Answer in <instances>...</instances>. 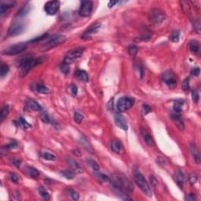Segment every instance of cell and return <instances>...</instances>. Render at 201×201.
Here are the masks:
<instances>
[{"label":"cell","mask_w":201,"mask_h":201,"mask_svg":"<svg viewBox=\"0 0 201 201\" xmlns=\"http://www.w3.org/2000/svg\"><path fill=\"white\" fill-rule=\"evenodd\" d=\"M43 61L42 58H35L29 54L22 56L18 60V66L21 68V75L22 76H26L27 73L36 65Z\"/></svg>","instance_id":"6da1fadb"},{"label":"cell","mask_w":201,"mask_h":201,"mask_svg":"<svg viewBox=\"0 0 201 201\" xmlns=\"http://www.w3.org/2000/svg\"><path fill=\"white\" fill-rule=\"evenodd\" d=\"M134 178L136 184L138 185V186L140 188L141 191L143 192L147 196L151 197L153 195V192H152V189H151L149 185L143 176V175L137 170L134 174Z\"/></svg>","instance_id":"7a4b0ae2"},{"label":"cell","mask_w":201,"mask_h":201,"mask_svg":"<svg viewBox=\"0 0 201 201\" xmlns=\"http://www.w3.org/2000/svg\"><path fill=\"white\" fill-rule=\"evenodd\" d=\"M109 182H110L111 188L113 189V191L114 192V193L115 195H117L120 199L124 200H131V198L127 195L126 191H125L124 189L121 185L117 177H110Z\"/></svg>","instance_id":"3957f363"},{"label":"cell","mask_w":201,"mask_h":201,"mask_svg":"<svg viewBox=\"0 0 201 201\" xmlns=\"http://www.w3.org/2000/svg\"><path fill=\"white\" fill-rule=\"evenodd\" d=\"M148 19L152 24L155 25H160L165 21L166 15L160 9L154 8L148 13Z\"/></svg>","instance_id":"277c9868"},{"label":"cell","mask_w":201,"mask_h":201,"mask_svg":"<svg viewBox=\"0 0 201 201\" xmlns=\"http://www.w3.org/2000/svg\"><path fill=\"white\" fill-rule=\"evenodd\" d=\"M66 39H67L66 36H63V35H58V36H53L52 38H50L43 46V47L41 48V51H46V50H49L50 49L56 47V46L62 44L63 43H65Z\"/></svg>","instance_id":"5b68a950"},{"label":"cell","mask_w":201,"mask_h":201,"mask_svg":"<svg viewBox=\"0 0 201 201\" xmlns=\"http://www.w3.org/2000/svg\"><path fill=\"white\" fill-rule=\"evenodd\" d=\"M27 46H28V43H17L15 45L10 46L9 47L4 49L2 53H3V54L9 56L17 55V54L23 52L24 50H26Z\"/></svg>","instance_id":"8992f818"},{"label":"cell","mask_w":201,"mask_h":201,"mask_svg":"<svg viewBox=\"0 0 201 201\" xmlns=\"http://www.w3.org/2000/svg\"><path fill=\"white\" fill-rule=\"evenodd\" d=\"M161 79L163 83H164L169 88L174 89L177 86V76L175 72L170 70L163 72L161 76Z\"/></svg>","instance_id":"52a82bcc"},{"label":"cell","mask_w":201,"mask_h":201,"mask_svg":"<svg viewBox=\"0 0 201 201\" xmlns=\"http://www.w3.org/2000/svg\"><path fill=\"white\" fill-rule=\"evenodd\" d=\"M134 105V98H129V97H122L118 100L117 103H116V108L119 112L123 113V112H126L130 108H131Z\"/></svg>","instance_id":"ba28073f"},{"label":"cell","mask_w":201,"mask_h":201,"mask_svg":"<svg viewBox=\"0 0 201 201\" xmlns=\"http://www.w3.org/2000/svg\"><path fill=\"white\" fill-rule=\"evenodd\" d=\"M84 52V48L83 47H79L74 50H72L68 51L67 54L65 55L64 61L68 64H71V63L74 62L75 61L78 60L79 58H80L83 55V53Z\"/></svg>","instance_id":"9c48e42d"},{"label":"cell","mask_w":201,"mask_h":201,"mask_svg":"<svg viewBox=\"0 0 201 201\" xmlns=\"http://www.w3.org/2000/svg\"><path fill=\"white\" fill-rule=\"evenodd\" d=\"M92 11H93V3L89 0L82 1L80 3L79 14L83 17H88L91 15Z\"/></svg>","instance_id":"30bf717a"},{"label":"cell","mask_w":201,"mask_h":201,"mask_svg":"<svg viewBox=\"0 0 201 201\" xmlns=\"http://www.w3.org/2000/svg\"><path fill=\"white\" fill-rule=\"evenodd\" d=\"M60 6L61 3L59 1H50V2H47L46 3L44 10L48 15L53 16L59 10Z\"/></svg>","instance_id":"8fae6325"},{"label":"cell","mask_w":201,"mask_h":201,"mask_svg":"<svg viewBox=\"0 0 201 201\" xmlns=\"http://www.w3.org/2000/svg\"><path fill=\"white\" fill-rule=\"evenodd\" d=\"M117 177L125 191L127 192H134V185L132 184V182L126 176H124V175H119V176H117Z\"/></svg>","instance_id":"7c38bea8"},{"label":"cell","mask_w":201,"mask_h":201,"mask_svg":"<svg viewBox=\"0 0 201 201\" xmlns=\"http://www.w3.org/2000/svg\"><path fill=\"white\" fill-rule=\"evenodd\" d=\"M114 120H115V123L119 128L123 130L127 131L128 130V126H127V120L125 119L123 115H122L120 113H115L114 115Z\"/></svg>","instance_id":"4fadbf2b"},{"label":"cell","mask_w":201,"mask_h":201,"mask_svg":"<svg viewBox=\"0 0 201 201\" xmlns=\"http://www.w3.org/2000/svg\"><path fill=\"white\" fill-rule=\"evenodd\" d=\"M101 27V24L99 23V22H96V23H93V24H91V26L89 27L88 29H86L85 32L83 33L82 38H88L91 35H93V34H96L97 32H98V31L100 30Z\"/></svg>","instance_id":"5bb4252c"},{"label":"cell","mask_w":201,"mask_h":201,"mask_svg":"<svg viewBox=\"0 0 201 201\" xmlns=\"http://www.w3.org/2000/svg\"><path fill=\"white\" fill-rule=\"evenodd\" d=\"M24 29V27L23 24H20V23H15L10 27V29L8 30V33L11 36H18L23 32Z\"/></svg>","instance_id":"9a60e30c"},{"label":"cell","mask_w":201,"mask_h":201,"mask_svg":"<svg viewBox=\"0 0 201 201\" xmlns=\"http://www.w3.org/2000/svg\"><path fill=\"white\" fill-rule=\"evenodd\" d=\"M171 120L174 122L176 127L178 128V129L181 130V131H183L185 130V123L182 120V118L181 117V115L177 113H175L174 115H171Z\"/></svg>","instance_id":"2e32d148"},{"label":"cell","mask_w":201,"mask_h":201,"mask_svg":"<svg viewBox=\"0 0 201 201\" xmlns=\"http://www.w3.org/2000/svg\"><path fill=\"white\" fill-rule=\"evenodd\" d=\"M141 134L142 135V138H143L144 141H145V143L148 145V146L150 147H153L155 145V141H154V139L153 138V137L151 136V134L148 133L146 130L145 129H141Z\"/></svg>","instance_id":"e0dca14e"},{"label":"cell","mask_w":201,"mask_h":201,"mask_svg":"<svg viewBox=\"0 0 201 201\" xmlns=\"http://www.w3.org/2000/svg\"><path fill=\"white\" fill-rule=\"evenodd\" d=\"M175 182L177 183V186L179 187L180 189H183L185 184V176L184 174L180 170H177L175 173Z\"/></svg>","instance_id":"ac0fdd59"},{"label":"cell","mask_w":201,"mask_h":201,"mask_svg":"<svg viewBox=\"0 0 201 201\" xmlns=\"http://www.w3.org/2000/svg\"><path fill=\"white\" fill-rule=\"evenodd\" d=\"M190 151H191L192 156L193 157L195 162L197 164H200V150H199L198 147L196 145L192 144L190 145Z\"/></svg>","instance_id":"d6986e66"},{"label":"cell","mask_w":201,"mask_h":201,"mask_svg":"<svg viewBox=\"0 0 201 201\" xmlns=\"http://www.w3.org/2000/svg\"><path fill=\"white\" fill-rule=\"evenodd\" d=\"M66 161H67V163L68 164L70 168H71V170H73L75 173L80 174L82 172V168L79 167V165L77 163V162H76V160H74L73 159L67 158Z\"/></svg>","instance_id":"ffe728a7"},{"label":"cell","mask_w":201,"mask_h":201,"mask_svg":"<svg viewBox=\"0 0 201 201\" xmlns=\"http://www.w3.org/2000/svg\"><path fill=\"white\" fill-rule=\"evenodd\" d=\"M26 106L29 108V109L36 111V112H40V111L42 110V107H41L40 105H39L37 101L33 100V99H31V100L28 101L26 103Z\"/></svg>","instance_id":"44dd1931"},{"label":"cell","mask_w":201,"mask_h":201,"mask_svg":"<svg viewBox=\"0 0 201 201\" xmlns=\"http://www.w3.org/2000/svg\"><path fill=\"white\" fill-rule=\"evenodd\" d=\"M75 76L80 81L84 82V83H87L89 81L88 74L83 70H76L75 72Z\"/></svg>","instance_id":"7402d4cb"},{"label":"cell","mask_w":201,"mask_h":201,"mask_svg":"<svg viewBox=\"0 0 201 201\" xmlns=\"http://www.w3.org/2000/svg\"><path fill=\"white\" fill-rule=\"evenodd\" d=\"M189 48L192 53L197 54L200 51V43L197 40H191L189 43Z\"/></svg>","instance_id":"603a6c76"},{"label":"cell","mask_w":201,"mask_h":201,"mask_svg":"<svg viewBox=\"0 0 201 201\" xmlns=\"http://www.w3.org/2000/svg\"><path fill=\"white\" fill-rule=\"evenodd\" d=\"M111 149L113 153L119 154L122 150V144L117 139H114L111 143Z\"/></svg>","instance_id":"cb8c5ba5"},{"label":"cell","mask_w":201,"mask_h":201,"mask_svg":"<svg viewBox=\"0 0 201 201\" xmlns=\"http://www.w3.org/2000/svg\"><path fill=\"white\" fill-rule=\"evenodd\" d=\"M14 4L15 3H12V2H7V3H1V6H0V14H4L5 13H6V11H8V10H10L11 8L14 7Z\"/></svg>","instance_id":"d4e9b609"},{"label":"cell","mask_w":201,"mask_h":201,"mask_svg":"<svg viewBox=\"0 0 201 201\" xmlns=\"http://www.w3.org/2000/svg\"><path fill=\"white\" fill-rule=\"evenodd\" d=\"M15 123H16L17 126H18L19 127H21V128L24 130L29 129V128H30V127H31V125L29 124V123L27 122L26 120L22 117H20L19 119H17V120L15 121Z\"/></svg>","instance_id":"484cf974"},{"label":"cell","mask_w":201,"mask_h":201,"mask_svg":"<svg viewBox=\"0 0 201 201\" xmlns=\"http://www.w3.org/2000/svg\"><path fill=\"white\" fill-rule=\"evenodd\" d=\"M25 170H26L27 174L31 177L36 178V177H38L39 176V171L36 168H33V167L28 166V167L25 168Z\"/></svg>","instance_id":"4316f807"},{"label":"cell","mask_w":201,"mask_h":201,"mask_svg":"<svg viewBox=\"0 0 201 201\" xmlns=\"http://www.w3.org/2000/svg\"><path fill=\"white\" fill-rule=\"evenodd\" d=\"M184 105V100H176L174 102V110L176 113H181L182 110V106Z\"/></svg>","instance_id":"83f0119b"},{"label":"cell","mask_w":201,"mask_h":201,"mask_svg":"<svg viewBox=\"0 0 201 201\" xmlns=\"http://www.w3.org/2000/svg\"><path fill=\"white\" fill-rule=\"evenodd\" d=\"M94 177H95L98 181L103 182H109V179H110V177H108V175H105L103 173H95V174H94Z\"/></svg>","instance_id":"f1b7e54d"},{"label":"cell","mask_w":201,"mask_h":201,"mask_svg":"<svg viewBox=\"0 0 201 201\" xmlns=\"http://www.w3.org/2000/svg\"><path fill=\"white\" fill-rule=\"evenodd\" d=\"M60 70L63 74L67 76L70 72V65L68 64V63L65 62V61H63L60 65Z\"/></svg>","instance_id":"f546056e"},{"label":"cell","mask_w":201,"mask_h":201,"mask_svg":"<svg viewBox=\"0 0 201 201\" xmlns=\"http://www.w3.org/2000/svg\"><path fill=\"white\" fill-rule=\"evenodd\" d=\"M61 175L67 179H72L75 177V172L72 170H65L61 171Z\"/></svg>","instance_id":"4dcf8cb0"},{"label":"cell","mask_w":201,"mask_h":201,"mask_svg":"<svg viewBox=\"0 0 201 201\" xmlns=\"http://www.w3.org/2000/svg\"><path fill=\"white\" fill-rule=\"evenodd\" d=\"M86 162L88 163V165L90 166L94 171H96V172H98V171H99V170H100V167H99V165H98V163H97L96 161H94L93 160L89 159V160H86Z\"/></svg>","instance_id":"1f68e13d"},{"label":"cell","mask_w":201,"mask_h":201,"mask_svg":"<svg viewBox=\"0 0 201 201\" xmlns=\"http://www.w3.org/2000/svg\"><path fill=\"white\" fill-rule=\"evenodd\" d=\"M38 190V193H39V195H40V196L42 198L46 200H48L50 199V194H49V192H48L44 188H43V187H39Z\"/></svg>","instance_id":"d6a6232c"},{"label":"cell","mask_w":201,"mask_h":201,"mask_svg":"<svg viewBox=\"0 0 201 201\" xmlns=\"http://www.w3.org/2000/svg\"><path fill=\"white\" fill-rule=\"evenodd\" d=\"M180 38V32L179 31H174L171 32L170 36V39L172 41L173 43H177L179 41Z\"/></svg>","instance_id":"836d02e7"},{"label":"cell","mask_w":201,"mask_h":201,"mask_svg":"<svg viewBox=\"0 0 201 201\" xmlns=\"http://www.w3.org/2000/svg\"><path fill=\"white\" fill-rule=\"evenodd\" d=\"M9 71H10L9 66L3 64V65H1V67H0V76H1V77L3 78L4 76H6L7 75L8 72H9Z\"/></svg>","instance_id":"e575fe53"},{"label":"cell","mask_w":201,"mask_h":201,"mask_svg":"<svg viewBox=\"0 0 201 201\" xmlns=\"http://www.w3.org/2000/svg\"><path fill=\"white\" fill-rule=\"evenodd\" d=\"M138 52V48L136 46L130 45L128 47V53L131 57H135Z\"/></svg>","instance_id":"d590c367"},{"label":"cell","mask_w":201,"mask_h":201,"mask_svg":"<svg viewBox=\"0 0 201 201\" xmlns=\"http://www.w3.org/2000/svg\"><path fill=\"white\" fill-rule=\"evenodd\" d=\"M36 91H38V93H43V94H46L49 93V90L46 86L43 85V84H38L36 86Z\"/></svg>","instance_id":"8d00e7d4"},{"label":"cell","mask_w":201,"mask_h":201,"mask_svg":"<svg viewBox=\"0 0 201 201\" xmlns=\"http://www.w3.org/2000/svg\"><path fill=\"white\" fill-rule=\"evenodd\" d=\"M8 113H9V106L5 105L2 108L1 113H0V118H1V121H3L6 116H7Z\"/></svg>","instance_id":"74e56055"},{"label":"cell","mask_w":201,"mask_h":201,"mask_svg":"<svg viewBox=\"0 0 201 201\" xmlns=\"http://www.w3.org/2000/svg\"><path fill=\"white\" fill-rule=\"evenodd\" d=\"M84 120V116L83 114L81 113H78V112H76L74 114V121L78 124H80Z\"/></svg>","instance_id":"f35d334b"},{"label":"cell","mask_w":201,"mask_h":201,"mask_svg":"<svg viewBox=\"0 0 201 201\" xmlns=\"http://www.w3.org/2000/svg\"><path fill=\"white\" fill-rule=\"evenodd\" d=\"M40 116L41 120H43V122L46 123H52V120H50V117L46 112H43L41 113Z\"/></svg>","instance_id":"ab89813d"},{"label":"cell","mask_w":201,"mask_h":201,"mask_svg":"<svg viewBox=\"0 0 201 201\" xmlns=\"http://www.w3.org/2000/svg\"><path fill=\"white\" fill-rule=\"evenodd\" d=\"M43 158L44 159V160H46L54 161L56 160L57 157H56L53 154L50 153H44L43 154Z\"/></svg>","instance_id":"60d3db41"},{"label":"cell","mask_w":201,"mask_h":201,"mask_svg":"<svg viewBox=\"0 0 201 201\" xmlns=\"http://www.w3.org/2000/svg\"><path fill=\"white\" fill-rule=\"evenodd\" d=\"M182 88L184 91H188L189 90V88H190V84H189V77H187V78H185V79L183 80V82H182Z\"/></svg>","instance_id":"b9f144b4"},{"label":"cell","mask_w":201,"mask_h":201,"mask_svg":"<svg viewBox=\"0 0 201 201\" xmlns=\"http://www.w3.org/2000/svg\"><path fill=\"white\" fill-rule=\"evenodd\" d=\"M192 99L194 103H198L199 99H200V95L197 91H192Z\"/></svg>","instance_id":"7bdbcfd3"},{"label":"cell","mask_w":201,"mask_h":201,"mask_svg":"<svg viewBox=\"0 0 201 201\" xmlns=\"http://www.w3.org/2000/svg\"><path fill=\"white\" fill-rule=\"evenodd\" d=\"M152 111V108L148 105H142V109H141V113L144 115H146L148 113H149Z\"/></svg>","instance_id":"ee69618b"},{"label":"cell","mask_w":201,"mask_h":201,"mask_svg":"<svg viewBox=\"0 0 201 201\" xmlns=\"http://www.w3.org/2000/svg\"><path fill=\"white\" fill-rule=\"evenodd\" d=\"M189 182H190L192 185H194L196 182H197V180H198V177H197V175H196L195 173H192L191 175H189Z\"/></svg>","instance_id":"f6af8a7d"},{"label":"cell","mask_w":201,"mask_h":201,"mask_svg":"<svg viewBox=\"0 0 201 201\" xmlns=\"http://www.w3.org/2000/svg\"><path fill=\"white\" fill-rule=\"evenodd\" d=\"M193 26L195 31L198 34H200V22L199 20H195V21L193 22Z\"/></svg>","instance_id":"bcb514c9"},{"label":"cell","mask_w":201,"mask_h":201,"mask_svg":"<svg viewBox=\"0 0 201 201\" xmlns=\"http://www.w3.org/2000/svg\"><path fill=\"white\" fill-rule=\"evenodd\" d=\"M69 195L72 197V200H78L79 199V194L74 190H70Z\"/></svg>","instance_id":"7dc6e473"},{"label":"cell","mask_w":201,"mask_h":201,"mask_svg":"<svg viewBox=\"0 0 201 201\" xmlns=\"http://www.w3.org/2000/svg\"><path fill=\"white\" fill-rule=\"evenodd\" d=\"M69 90H70V92H71V93H72V95L73 96L77 95V93H78V88H77V86H76L75 84H71V85H70Z\"/></svg>","instance_id":"c3c4849f"},{"label":"cell","mask_w":201,"mask_h":201,"mask_svg":"<svg viewBox=\"0 0 201 201\" xmlns=\"http://www.w3.org/2000/svg\"><path fill=\"white\" fill-rule=\"evenodd\" d=\"M47 36V34H44V35H43V36H38V37H36V38H35L34 39H32V40H31L29 43H38V42H40L41 40H43V39H44V38H46V36Z\"/></svg>","instance_id":"681fc988"},{"label":"cell","mask_w":201,"mask_h":201,"mask_svg":"<svg viewBox=\"0 0 201 201\" xmlns=\"http://www.w3.org/2000/svg\"><path fill=\"white\" fill-rule=\"evenodd\" d=\"M196 200V195L193 193L188 194V195H186L185 197V200H186V201H195Z\"/></svg>","instance_id":"f907efd6"},{"label":"cell","mask_w":201,"mask_h":201,"mask_svg":"<svg viewBox=\"0 0 201 201\" xmlns=\"http://www.w3.org/2000/svg\"><path fill=\"white\" fill-rule=\"evenodd\" d=\"M10 180H11L13 182H14V183H17L18 181H19V177H18L17 175H16L15 173H10Z\"/></svg>","instance_id":"816d5d0a"},{"label":"cell","mask_w":201,"mask_h":201,"mask_svg":"<svg viewBox=\"0 0 201 201\" xmlns=\"http://www.w3.org/2000/svg\"><path fill=\"white\" fill-rule=\"evenodd\" d=\"M200 68H192L191 71V75L192 76L197 77L198 76H200Z\"/></svg>","instance_id":"f5cc1de1"},{"label":"cell","mask_w":201,"mask_h":201,"mask_svg":"<svg viewBox=\"0 0 201 201\" xmlns=\"http://www.w3.org/2000/svg\"><path fill=\"white\" fill-rule=\"evenodd\" d=\"M8 148H10V149H14V148H16L18 147V144L16 142V141H13V142H11V143L8 144L7 146H6Z\"/></svg>","instance_id":"db71d44e"},{"label":"cell","mask_w":201,"mask_h":201,"mask_svg":"<svg viewBox=\"0 0 201 201\" xmlns=\"http://www.w3.org/2000/svg\"><path fill=\"white\" fill-rule=\"evenodd\" d=\"M12 163L13 164L14 166H16L17 168H20V166H21V161L19 160H12Z\"/></svg>","instance_id":"11a10c76"},{"label":"cell","mask_w":201,"mask_h":201,"mask_svg":"<svg viewBox=\"0 0 201 201\" xmlns=\"http://www.w3.org/2000/svg\"><path fill=\"white\" fill-rule=\"evenodd\" d=\"M117 3H118V1H110L108 4V8H112L113 6H114L115 4H117Z\"/></svg>","instance_id":"9f6ffc18"}]
</instances>
